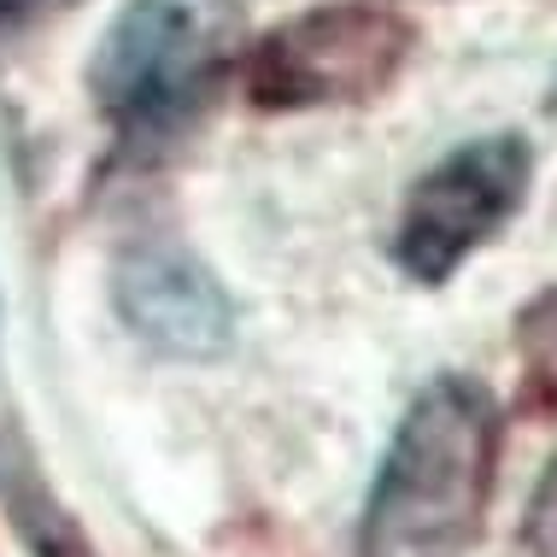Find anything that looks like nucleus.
<instances>
[{
	"label": "nucleus",
	"mask_w": 557,
	"mask_h": 557,
	"mask_svg": "<svg viewBox=\"0 0 557 557\" xmlns=\"http://www.w3.org/2000/svg\"><path fill=\"white\" fill-rule=\"evenodd\" d=\"M505 411L487 382L441 370L405 405L358 517V557H463L499 487Z\"/></svg>",
	"instance_id": "f257e3e1"
},
{
	"label": "nucleus",
	"mask_w": 557,
	"mask_h": 557,
	"mask_svg": "<svg viewBox=\"0 0 557 557\" xmlns=\"http://www.w3.org/2000/svg\"><path fill=\"white\" fill-rule=\"evenodd\" d=\"M240 59V0H124L88 59V95L117 141L159 147L200 124Z\"/></svg>",
	"instance_id": "f03ea898"
},
{
	"label": "nucleus",
	"mask_w": 557,
	"mask_h": 557,
	"mask_svg": "<svg viewBox=\"0 0 557 557\" xmlns=\"http://www.w3.org/2000/svg\"><path fill=\"white\" fill-rule=\"evenodd\" d=\"M417 24L394 0H323L270 24L240 53V95L259 112L358 107L411 65Z\"/></svg>",
	"instance_id": "7ed1b4c3"
},
{
	"label": "nucleus",
	"mask_w": 557,
	"mask_h": 557,
	"mask_svg": "<svg viewBox=\"0 0 557 557\" xmlns=\"http://www.w3.org/2000/svg\"><path fill=\"white\" fill-rule=\"evenodd\" d=\"M534 183V147L517 129H493L423 171L405 194L394 264L423 288H441L522 212Z\"/></svg>",
	"instance_id": "20e7f679"
},
{
	"label": "nucleus",
	"mask_w": 557,
	"mask_h": 557,
	"mask_svg": "<svg viewBox=\"0 0 557 557\" xmlns=\"http://www.w3.org/2000/svg\"><path fill=\"white\" fill-rule=\"evenodd\" d=\"M112 306L129 323V335L164 358L212 364L235 346V299L183 240H129L112 264Z\"/></svg>",
	"instance_id": "39448f33"
},
{
	"label": "nucleus",
	"mask_w": 557,
	"mask_h": 557,
	"mask_svg": "<svg viewBox=\"0 0 557 557\" xmlns=\"http://www.w3.org/2000/svg\"><path fill=\"white\" fill-rule=\"evenodd\" d=\"M0 510H7L12 534L24 540L29 557H100V546L83 534V522L53 493L36 451L12 423H0Z\"/></svg>",
	"instance_id": "423d86ee"
},
{
	"label": "nucleus",
	"mask_w": 557,
	"mask_h": 557,
	"mask_svg": "<svg viewBox=\"0 0 557 557\" xmlns=\"http://www.w3.org/2000/svg\"><path fill=\"white\" fill-rule=\"evenodd\" d=\"M510 346H517L522 370V411L552 417L557 411V288H540L510 323Z\"/></svg>",
	"instance_id": "0eeeda50"
},
{
	"label": "nucleus",
	"mask_w": 557,
	"mask_h": 557,
	"mask_svg": "<svg viewBox=\"0 0 557 557\" xmlns=\"http://www.w3.org/2000/svg\"><path fill=\"white\" fill-rule=\"evenodd\" d=\"M522 546H529V557H557V451L546 475L534 481L529 510H522Z\"/></svg>",
	"instance_id": "6e6552de"
},
{
	"label": "nucleus",
	"mask_w": 557,
	"mask_h": 557,
	"mask_svg": "<svg viewBox=\"0 0 557 557\" xmlns=\"http://www.w3.org/2000/svg\"><path fill=\"white\" fill-rule=\"evenodd\" d=\"M71 7H83V0H0V48H12V41L36 36L41 24L65 18Z\"/></svg>",
	"instance_id": "1a4fd4ad"
},
{
	"label": "nucleus",
	"mask_w": 557,
	"mask_h": 557,
	"mask_svg": "<svg viewBox=\"0 0 557 557\" xmlns=\"http://www.w3.org/2000/svg\"><path fill=\"white\" fill-rule=\"evenodd\" d=\"M552 112H557V88H552Z\"/></svg>",
	"instance_id": "9d476101"
}]
</instances>
